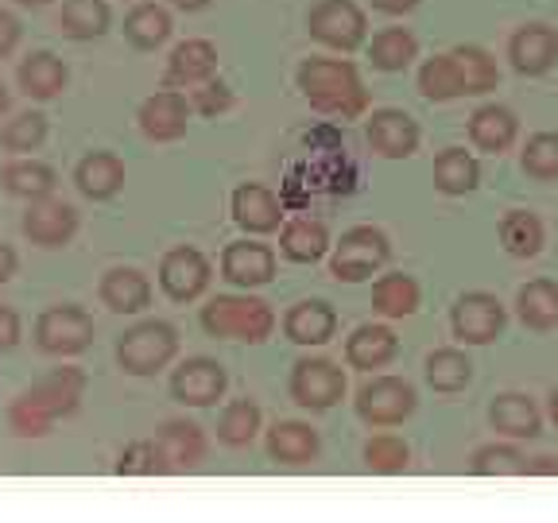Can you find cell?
Masks as SVG:
<instances>
[{"instance_id": "cell-17", "label": "cell", "mask_w": 558, "mask_h": 523, "mask_svg": "<svg viewBox=\"0 0 558 523\" xmlns=\"http://www.w3.org/2000/svg\"><path fill=\"white\" fill-rule=\"evenodd\" d=\"M221 276L236 288H260L276 276V256H271L268 244H256V241H236L226 248L221 256Z\"/></svg>"}, {"instance_id": "cell-33", "label": "cell", "mask_w": 558, "mask_h": 523, "mask_svg": "<svg viewBox=\"0 0 558 523\" xmlns=\"http://www.w3.org/2000/svg\"><path fill=\"white\" fill-rule=\"evenodd\" d=\"M500 244H505L508 256H520V260H532L543 248V221L527 209H508L500 218Z\"/></svg>"}, {"instance_id": "cell-57", "label": "cell", "mask_w": 558, "mask_h": 523, "mask_svg": "<svg viewBox=\"0 0 558 523\" xmlns=\"http://www.w3.org/2000/svg\"><path fill=\"white\" fill-rule=\"evenodd\" d=\"M16 4H27V9H39V4H47V0H16Z\"/></svg>"}, {"instance_id": "cell-4", "label": "cell", "mask_w": 558, "mask_h": 523, "mask_svg": "<svg viewBox=\"0 0 558 523\" xmlns=\"http://www.w3.org/2000/svg\"><path fill=\"white\" fill-rule=\"evenodd\" d=\"M174 349H179V333H174L167 323H156V318H151V323H140L124 333L121 345H117V361H121L124 373L151 376L174 357Z\"/></svg>"}, {"instance_id": "cell-21", "label": "cell", "mask_w": 558, "mask_h": 523, "mask_svg": "<svg viewBox=\"0 0 558 523\" xmlns=\"http://www.w3.org/2000/svg\"><path fill=\"white\" fill-rule=\"evenodd\" d=\"M218 66V51L209 39H186L167 59V86H206L209 74Z\"/></svg>"}, {"instance_id": "cell-28", "label": "cell", "mask_w": 558, "mask_h": 523, "mask_svg": "<svg viewBox=\"0 0 558 523\" xmlns=\"http://www.w3.org/2000/svg\"><path fill=\"white\" fill-rule=\"evenodd\" d=\"M62 86H66V66H62L59 54L35 51L20 62V89L35 101H51V97L62 94Z\"/></svg>"}, {"instance_id": "cell-15", "label": "cell", "mask_w": 558, "mask_h": 523, "mask_svg": "<svg viewBox=\"0 0 558 523\" xmlns=\"http://www.w3.org/2000/svg\"><path fill=\"white\" fill-rule=\"evenodd\" d=\"M82 392H86V373L82 368H54L51 376L35 384L32 392H24V400L54 423L59 415H70V411L78 408Z\"/></svg>"}, {"instance_id": "cell-31", "label": "cell", "mask_w": 558, "mask_h": 523, "mask_svg": "<svg viewBox=\"0 0 558 523\" xmlns=\"http://www.w3.org/2000/svg\"><path fill=\"white\" fill-rule=\"evenodd\" d=\"M279 248H283V256L295 264H314L323 260V253L330 248V233H326L323 221H311V218H295L283 226V233H279Z\"/></svg>"}, {"instance_id": "cell-51", "label": "cell", "mask_w": 558, "mask_h": 523, "mask_svg": "<svg viewBox=\"0 0 558 523\" xmlns=\"http://www.w3.org/2000/svg\"><path fill=\"white\" fill-rule=\"evenodd\" d=\"M12 271H16V253L0 241V283H4V279H12Z\"/></svg>"}, {"instance_id": "cell-16", "label": "cell", "mask_w": 558, "mask_h": 523, "mask_svg": "<svg viewBox=\"0 0 558 523\" xmlns=\"http://www.w3.org/2000/svg\"><path fill=\"white\" fill-rule=\"evenodd\" d=\"M508 59L520 74L535 78V74H547L558 59V35L547 24H523L520 32L508 39Z\"/></svg>"}, {"instance_id": "cell-27", "label": "cell", "mask_w": 558, "mask_h": 523, "mask_svg": "<svg viewBox=\"0 0 558 523\" xmlns=\"http://www.w3.org/2000/svg\"><path fill=\"white\" fill-rule=\"evenodd\" d=\"M470 139L488 156H500V151L512 148L515 139V113L505 105H481L470 117Z\"/></svg>"}, {"instance_id": "cell-55", "label": "cell", "mask_w": 558, "mask_h": 523, "mask_svg": "<svg viewBox=\"0 0 558 523\" xmlns=\"http://www.w3.org/2000/svg\"><path fill=\"white\" fill-rule=\"evenodd\" d=\"M547 415H550V423H555V430H558V388L550 392V400H547Z\"/></svg>"}, {"instance_id": "cell-11", "label": "cell", "mask_w": 558, "mask_h": 523, "mask_svg": "<svg viewBox=\"0 0 558 523\" xmlns=\"http://www.w3.org/2000/svg\"><path fill=\"white\" fill-rule=\"evenodd\" d=\"M78 229V214L62 198H39L24 214V236L39 248H59Z\"/></svg>"}, {"instance_id": "cell-23", "label": "cell", "mask_w": 558, "mask_h": 523, "mask_svg": "<svg viewBox=\"0 0 558 523\" xmlns=\"http://www.w3.org/2000/svg\"><path fill=\"white\" fill-rule=\"evenodd\" d=\"M279 218H283V209H279L276 194L260 183H244L233 191V221L248 233H271L279 229Z\"/></svg>"}, {"instance_id": "cell-1", "label": "cell", "mask_w": 558, "mask_h": 523, "mask_svg": "<svg viewBox=\"0 0 558 523\" xmlns=\"http://www.w3.org/2000/svg\"><path fill=\"white\" fill-rule=\"evenodd\" d=\"M299 89L318 113L330 117H357L368 105L361 74L349 59H306L299 66Z\"/></svg>"}, {"instance_id": "cell-22", "label": "cell", "mask_w": 558, "mask_h": 523, "mask_svg": "<svg viewBox=\"0 0 558 523\" xmlns=\"http://www.w3.org/2000/svg\"><path fill=\"white\" fill-rule=\"evenodd\" d=\"M156 442L171 470H194L206 458V435H202V427L191 423V418H167L163 427H159Z\"/></svg>"}, {"instance_id": "cell-43", "label": "cell", "mask_w": 558, "mask_h": 523, "mask_svg": "<svg viewBox=\"0 0 558 523\" xmlns=\"http://www.w3.org/2000/svg\"><path fill=\"white\" fill-rule=\"evenodd\" d=\"M418 89H423L427 101L462 97V82H458V70H453L450 54H435V59L423 62V70H418Z\"/></svg>"}, {"instance_id": "cell-42", "label": "cell", "mask_w": 558, "mask_h": 523, "mask_svg": "<svg viewBox=\"0 0 558 523\" xmlns=\"http://www.w3.org/2000/svg\"><path fill=\"white\" fill-rule=\"evenodd\" d=\"M365 465L373 473H384V477H392V473H403L411 462V446L403 442L400 435H373L361 450Z\"/></svg>"}, {"instance_id": "cell-54", "label": "cell", "mask_w": 558, "mask_h": 523, "mask_svg": "<svg viewBox=\"0 0 558 523\" xmlns=\"http://www.w3.org/2000/svg\"><path fill=\"white\" fill-rule=\"evenodd\" d=\"M171 4H179V9H186V12H198V9H206L209 0H171Z\"/></svg>"}, {"instance_id": "cell-34", "label": "cell", "mask_w": 558, "mask_h": 523, "mask_svg": "<svg viewBox=\"0 0 558 523\" xmlns=\"http://www.w3.org/2000/svg\"><path fill=\"white\" fill-rule=\"evenodd\" d=\"M477 183H481V167L465 148H446L435 156V186L442 194H470Z\"/></svg>"}, {"instance_id": "cell-49", "label": "cell", "mask_w": 558, "mask_h": 523, "mask_svg": "<svg viewBox=\"0 0 558 523\" xmlns=\"http://www.w3.org/2000/svg\"><path fill=\"white\" fill-rule=\"evenodd\" d=\"M20 44V24L12 12H0V59H9L12 47Z\"/></svg>"}, {"instance_id": "cell-32", "label": "cell", "mask_w": 558, "mask_h": 523, "mask_svg": "<svg viewBox=\"0 0 558 523\" xmlns=\"http://www.w3.org/2000/svg\"><path fill=\"white\" fill-rule=\"evenodd\" d=\"M418 283L408 271H388V276L376 279L373 288V306L384 314V318H408V314L418 311Z\"/></svg>"}, {"instance_id": "cell-2", "label": "cell", "mask_w": 558, "mask_h": 523, "mask_svg": "<svg viewBox=\"0 0 558 523\" xmlns=\"http://www.w3.org/2000/svg\"><path fill=\"white\" fill-rule=\"evenodd\" d=\"M202 326L209 338L264 341L276 330V314L264 299L253 295H218L202 306Z\"/></svg>"}, {"instance_id": "cell-29", "label": "cell", "mask_w": 558, "mask_h": 523, "mask_svg": "<svg viewBox=\"0 0 558 523\" xmlns=\"http://www.w3.org/2000/svg\"><path fill=\"white\" fill-rule=\"evenodd\" d=\"M450 59H453V70H458V82H462V97H477V94H488V89H497L500 70L485 47H473V44L453 47Z\"/></svg>"}, {"instance_id": "cell-6", "label": "cell", "mask_w": 558, "mask_h": 523, "mask_svg": "<svg viewBox=\"0 0 558 523\" xmlns=\"http://www.w3.org/2000/svg\"><path fill=\"white\" fill-rule=\"evenodd\" d=\"M453 338L465 341V345H488L497 341L505 330V303L488 291H465L450 311Z\"/></svg>"}, {"instance_id": "cell-30", "label": "cell", "mask_w": 558, "mask_h": 523, "mask_svg": "<svg viewBox=\"0 0 558 523\" xmlns=\"http://www.w3.org/2000/svg\"><path fill=\"white\" fill-rule=\"evenodd\" d=\"M515 311H520L523 326L527 330H555L558 326V283L550 279H532L523 283L520 295H515Z\"/></svg>"}, {"instance_id": "cell-14", "label": "cell", "mask_w": 558, "mask_h": 523, "mask_svg": "<svg viewBox=\"0 0 558 523\" xmlns=\"http://www.w3.org/2000/svg\"><path fill=\"white\" fill-rule=\"evenodd\" d=\"M368 148L384 159H408L418 148V124L403 109H376L368 117Z\"/></svg>"}, {"instance_id": "cell-46", "label": "cell", "mask_w": 558, "mask_h": 523, "mask_svg": "<svg viewBox=\"0 0 558 523\" xmlns=\"http://www.w3.org/2000/svg\"><path fill=\"white\" fill-rule=\"evenodd\" d=\"M167 470L171 465H167L159 442H132L121 453V462H117V473H167Z\"/></svg>"}, {"instance_id": "cell-44", "label": "cell", "mask_w": 558, "mask_h": 523, "mask_svg": "<svg viewBox=\"0 0 558 523\" xmlns=\"http://www.w3.org/2000/svg\"><path fill=\"white\" fill-rule=\"evenodd\" d=\"M520 163L532 179H558V132H535V136H527Z\"/></svg>"}, {"instance_id": "cell-36", "label": "cell", "mask_w": 558, "mask_h": 523, "mask_svg": "<svg viewBox=\"0 0 558 523\" xmlns=\"http://www.w3.org/2000/svg\"><path fill=\"white\" fill-rule=\"evenodd\" d=\"M470 380H473V361L465 357L462 349H435L427 357V384L435 392L453 396L462 392Z\"/></svg>"}, {"instance_id": "cell-48", "label": "cell", "mask_w": 558, "mask_h": 523, "mask_svg": "<svg viewBox=\"0 0 558 523\" xmlns=\"http://www.w3.org/2000/svg\"><path fill=\"white\" fill-rule=\"evenodd\" d=\"M229 105H233V89L226 86V82H206V86L194 89V109L206 117L214 113H226Z\"/></svg>"}, {"instance_id": "cell-53", "label": "cell", "mask_w": 558, "mask_h": 523, "mask_svg": "<svg viewBox=\"0 0 558 523\" xmlns=\"http://www.w3.org/2000/svg\"><path fill=\"white\" fill-rule=\"evenodd\" d=\"M527 473H543V477H550V473H558V458H550V453L532 458V470H527Z\"/></svg>"}, {"instance_id": "cell-25", "label": "cell", "mask_w": 558, "mask_h": 523, "mask_svg": "<svg viewBox=\"0 0 558 523\" xmlns=\"http://www.w3.org/2000/svg\"><path fill=\"white\" fill-rule=\"evenodd\" d=\"M151 299V283L144 271L136 268H113V271H105L101 279V303L109 306V311L117 314H136L144 311Z\"/></svg>"}, {"instance_id": "cell-37", "label": "cell", "mask_w": 558, "mask_h": 523, "mask_svg": "<svg viewBox=\"0 0 558 523\" xmlns=\"http://www.w3.org/2000/svg\"><path fill=\"white\" fill-rule=\"evenodd\" d=\"M124 35H129V44L140 47V51H156L159 44H167V35H171V16L159 4H136L124 16Z\"/></svg>"}, {"instance_id": "cell-24", "label": "cell", "mask_w": 558, "mask_h": 523, "mask_svg": "<svg viewBox=\"0 0 558 523\" xmlns=\"http://www.w3.org/2000/svg\"><path fill=\"white\" fill-rule=\"evenodd\" d=\"M318 430L295 423V418H283L268 430V453L279 465H306L318 458Z\"/></svg>"}, {"instance_id": "cell-39", "label": "cell", "mask_w": 558, "mask_h": 523, "mask_svg": "<svg viewBox=\"0 0 558 523\" xmlns=\"http://www.w3.org/2000/svg\"><path fill=\"white\" fill-rule=\"evenodd\" d=\"M4 186H9L16 198H27V202L51 198L54 171L47 163H35V159H20V163L4 167Z\"/></svg>"}, {"instance_id": "cell-50", "label": "cell", "mask_w": 558, "mask_h": 523, "mask_svg": "<svg viewBox=\"0 0 558 523\" xmlns=\"http://www.w3.org/2000/svg\"><path fill=\"white\" fill-rule=\"evenodd\" d=\"M20 338V318L12 306H0V349H12Z\"/></svg>"}, {"instance_id": "cell-10", "label": "cell", "mask_w": 558, "mask_h": 523, "mask_svg": "<svg viewBox=\"0 0 558 523\" xmlns=\"http://www.w3.org/2000/svg\"><path fill=\"white\" fill-rule=\"evenodd\" d=\"M226 384H229V376L218 361L191 357L174 368L171 392H174V400L186 403V408H209V403H218L221 396H226Z\"/></svg>"}, {"instance_id": "cell-9", "label": "cell", "mask_w": 558, "mask_h": 523, "mask_svg": "<svg viewBox=\"0 0 558 523\" xmlns=\"http://www.w3.org/2000/svg\"><path fill=\"white\" fill-rule=\"evenodd\" d=\"M35 341L47 353H59V357H70V353H82V349L94 341V318H89L82 306H51V311L39 314L35 323Z\"/></svg>"}, {"instance_id": "cell-12", "label": "cell", "mask_w": 558, "mask_h": 523, "mask_svg": "<svg viewBox=\"0 0 558 523\" xmlns=\"http://www.w3.org/2000/svg\"><path fill=\"white\" fill-rule=\"evenodd\" d=\"M159 283H163V291L174 299V303H191V299H198L209 283L206 256H202L198 248H186V244L183 248H171V253L163 256V264H159Z\"/></svg>"}, {"instance_id": "cell-8", "label": "cell", "mask_w": 558, "mask_h": 523, "mask_svg": "<svg viewBox=\"0 0 558 523\" xmlns=\"http://www.w3.org/2000/svg\"><path fill=\"white\" fill-rule=\"evenodd\" d=\"M311 35L318 44L333 47V51H353L365 39V12L353 4V0H318L306 20Z\"/></svg>"}, {"instance_id": "cell-5", "label": "cell", "mask_w": 558, "mask_h": 523, "mask_svg": "<svg viewBox=\"0 0 558 523\" xmlns=\"http://www.w3.org/2000/svg\"><path fill=\"white\" fill-rule=\"evenodd\" d=\"M415 411V388L400 376H373L361 384L357 415L368 427H396Z\"/></svg>"}, {"instance_id": "cell-26", "label": "cell", "mask_w": 558, "mask_h": 523, "mask_svg": "<svg viewBox=\"0 0 558 523\" xmlns=\"http://www.w3.org/2000/svg\"><path fill=\"white\" fill-rule=\"evenodd\" d=\"M74 183H78V191L94 202L113 198V194L124 186V163L113 156V151H89V156L78 163V171H74Z\"/></svg>"}, {"instance_id": "cell-19", "label": "cell", "mask_w": 558, "mask_h": 523, "mask_svg": "<svg viewBox=\"0 0 558 523\" xmlns=\"http://www.w3.org/2000/svg\"><path fill=\"white\" fill-rule=\"evenodd\" d=\"M400 353V338H396L388 326L380 323H365L357 326V330L349 333L345 341V361L353 368H365V373H373V368H384L388 361Z\"/></svg>"}, {"instance_id": "cell-35", "label": "cell", "mask_w": 558, "mask_h": 523, "mask_svg": "<svg viewBox=\"0 0 558 523\" xmlns=\"http://www.w3.org/2000/svg\"><path fill=\"white\" fill-rule=\"evenodd\" d=\"M415 54H418V44L408 27H384V32L373 35V44H368V59H373V66L388 70V74L408 70Z\"/></svg>"}, {"instance_id": "cell-52", "label": "cell", "mask_w": 558, "mask_h": 523, "mask_svg": "<svg viewBox=\"0 0 558 523\" xmlns=\"http://www.w3.org/2000/svg\"><path fill=\"white\" fill-rule=\"evenodd\" d=\"M415 4L418 0H373V9H380V12H411Z\"/></svg>"}, {"instance_id": "cell-7", "label": "cell", "mask_w": 558, "mask_h": 523, "mask_svg": "<svg viewBox=\"0 0 558 523\" xmlns=\"http://www.w3.org/2000/svg\"><path fill=\"white\" fill-rule=\"evenodd\" d=\"M345 396V373L326 357H303L291 368V400L306 411H330Z\"/></svg>"}, {"instance_id": "cell-38", "label": "cell", "mask_w": 558, "mask_h": 523, "mask_svg": "<svg viewBox=\"0 0 558 523\" xmlns=\"http://www.w3.org/2000/svg\"><path fill=\"white\" fill-rule=\"evenodd\" d=\"M59 27L70 39H97L109 27V4L105 0H66L59 12Z\"/></svg>"}, {"instance_id": "cell-56", "label": "cell", "mask_w": 558, "mask_h": 523, "mask_svg": "<svg viewBox=\"0 0 558 523\" xmlns=\"http://www.w3.org/2000/svg\"><path fill=\"white\" fill-rule=\"evenodd\" d=\"M4 113H9V89L0 86V117H4Z\"/></svg>"}, {"instance_id": "cell-47", "label": "cell", "mask_w": 558, "mask_h": 523, "mask_svg": "<svg viewBox=\"0 0 558 523\" xmlns=\"http://www.w3.org/2000/svg\"><path fill=\"white\" fill-rule=\"evenodd\" d=\"M9 427L16 430L20 438H39V435H47L51 418H47L39 408H32V403H27L24 396H20V400L9 408Z\"/></svg>"}, {"instance_id": "cell-41", "label": "cell", "mask_w": 558, "mask_h": 523, "mask_svg": "<svg viewBox=\"0 0 558 523\" xmlns=\"http://www.w3.org/2000/svg\"><path fill=\"white\" fill-rule=\"evenodd\" d=\"M260 430V408L253 400H233L218 418V438L226 446H248Z\"/></svg>"}, {"instance_id": "cell-40", "label": "cell", "mask_w": 558, "mask_h": 523, "mask_svg": "<svg viewBox=\"0 0 558 523\" xmlns=\"http://www.w3.org/2000/svg\"><path fill=\"white\" fill-rule=\"evenodd\" d=\"M470 470L477 473V477H523V473L532 470V458H523V453L508 442H488L473 453Z\"/></svg>"}, {"instance_id": "cell-18", "label": "cell", "mask_w": 558, "mask_h": 523, "mask_svg": "<svg viewBox=\"0 0 558 523\" xmlns=\"http://www.w3.org/2000/svg\"><path fill=\"white\" fill-rule=\"evenodd\" d=\"M488 423L493 430L505 438H539L543 435V415L535 408L532 396L523 392H505L488 403Z\"/></svg>"}, {"instance_id": "cell-3", "label": "cell", "mask_w": 558, "mask_h": 523, "mask_svg": "<svg viewBox=\"0 0 558 523\" xmlns=\"http://www.w3.org/2000/svg\"><path fill=\"white\" fill-rule=\"evenodd\" d=\"M388 253L392 248H388V236L380 229L357 226L349 229V233H341V241L333 244L330 271L341 283H361V279H368L373 271H380L388 264Z\"/></svg>"}, {"instance_id": "cell-20", "label": "cell", "mask_w": 558, "mask_h": 523, "mask_svg": "<svg viewBox=\"0 0 558 523\" xmlns=\"http://www.w3.org/2000/svg\"><path fill=\"white\" fill-rule=\"evenodd\" d=\"M283 330L295 345H326L338 330V314H333L330 303L323 299H306V303H295L283 318Z\"/></svg>"}, {"instance_id": "cell-13", "label": "cell", "mask_w": 558, "mask_h": 523, "mask_svg": "<svg viewBox=\"0 0 558 523\" xmlns=\"http://www.w3.org/2000/svg\"><path fill=\"white\" fill-rule=\"evenodd\" d=\"M186 121H191V105H186L183 94L174 89H159L148 101L140 105V129L144 136L156 139V144H171L186 132Z\"/></svg>"}, {"instance_id": "cell-45", "label": "cell", "mask_w": 558, "mask_h": 523, "mask_svg": "<svg viewBox=\"0 0 558 523\" xmlns=\"http://www.w3.org/2000/svg\"><path fill=\"white\" fill-rule=\"evenodd\" d=\"M47 136V121L39 113H20L16 121H9L4 129V148L9 151H32L39 148Z\"/></svg>"}]
</instances>
